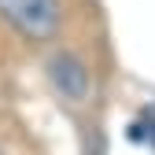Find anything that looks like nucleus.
<instances>
[{
    "label": "nucleus",
    "mask_w": 155,
    "mask_h": 155,
    "mask_svg": "<svg viewBox=\"0 0 155 155\" xmlns=\"http://www.w3.org/2000/svg\"><path fill=\"white\" fill-rule=\"evenodd\" d=\"M63 0H0V22L26 45H52L63 30Z\"/></svg>",
    "instance_id": "nucleus-1"
},
{
    "label": "nucleus",
    "mask_w": 155,
    "mask_h": 155,
    "mask_svg": "<svg viewBox=\"0 0 155 155\" xmlns=\"http://www.w3.org/2000/svg\"><path fill=\"white\" fill-rule=\"evenodd\" d=\"M45 78H48L52 92L59 96L63 104H70V107L89 104V96H92V70H89L81 52L55 48L48 55V63H45Z\"/></svg>",
    "instance_id": "nucleus-2"
},
{
    "label": "nucleus",
    "mask_w": 155,
    "mask_h": 155,
    "mask_svg": "<svg viewBox=\"0 0 155 155\" xmlns=\"http://www.w3.org/2000/svg\"><path fill=\"white\" fill-rule=\"evenodd\" d=\"M129 140H137V144H148V148H155V118H151V114L129 126Z\"/></svg>",
    "instance_id": "nucleus-3"
},
{
    "label": "nucleus",
    "mask_w": 155,
    "mask_h": 155,
    "mask_svg": "<svg viewBox=\"0 0 155 155\" xmlns=\"http://www.w3.org/2000/svg\"><path fill=\"white\" fill-rule=\"evenodd\" d=\"M0 155H4V151H0Z\"/></svg>",
    "instance_id": "nucleus-4"
}]
</instances>
